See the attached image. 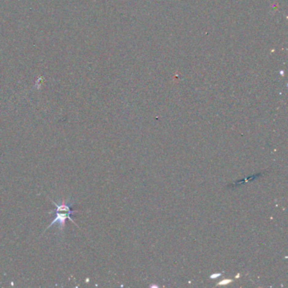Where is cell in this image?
Instances as JSON below:
<instances>
[{
    "label": "cell",
    "mask_w": 288,
    "mask_h": 288,
    "mask_svg": "<svg viewBox=\"0 0 288 288\" xmlns=\"http://www.w3.org/2000/svg\"><path fill=\"white\" fill-rule=\"evenodd\" d=\"M55 213H56L55 217L53 218L52 222H51V224H49L48 226H47V227L46 228L45 231L48 230L49 228H50V227H51L52 225H54L55 223H58V224H59V229L60 230V231H63V230L64 229V226H65V222H66L67 219H69L70 222H73L74 224H75V225H76V226L79 227V226H78L76 223H75V222H74V221H73V220H72V218L70 217V215H72L71 213H69V212H63V211L55 212Z\"/></svg>",
    "instance_id": "cell-1"
},
{
    "label": "cell",
    "mask_w": 288,
    "mask_h": 288,
    "mask_svg": "<svg viewBox=\"0 0 288 288\" xmlns=\"http://www.w3.org/2000/svg\"><path fill=\"white\" fill-rule=\"evenodd\" d=\"M230 280H228V281H222V282H220V283H219V284L220 285H223V284H226V283H228V282H230Z\"/></svg>",
    "instance_id": "cell-2"
}]
</instances>
